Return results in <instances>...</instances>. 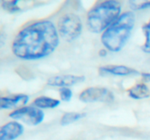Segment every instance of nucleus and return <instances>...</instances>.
Instances as JSON below:
<instances>
[{"label": "nucleus", "mask_w": 150, "mask_h": 140, "mask_svg": "<svg viewBox=\"0 0 150 140\" xmlns=\"http://www.w3.org/2000/svg\"><path fill=\"white\" fill-rule=\"evenodd\" d=\"M79 100L85 103H111L114 101L113 93L102 87H91L84 89L79 96Z\"/></svg>", "instance_id": "obj_6"}, {"label": "nucleus", "mask_w": 150, "mask_h": 140, "mask_svg": "<svg viewBox=\"0 0 150 140\" xmlns=\"http://www.w3.org/2000/svg\"><path fill=\"white\" fill-rule=\"evenodd\" d=\"M56 28L61 38L68 42H72L81 35L83 22L79 15L74 12H67L59 18Z\"/></svg>", "instance_id": "obj_4"}, {"label": "nucleus", "mask_w": 150, "mask_h": 140, "mask_svg": "<svg viewBox=\"0 0 150 140\" xmlns=\"http://www.w3.org/2000/svg\"><path fill=\"white\" fill-rule=\"evenodd\" d=\"M24 126L18 121H11L0 129V140H15L24 133Z\"/></svg>", "instance_id": "obj_8"}, {"label": "nucleus", "mask_w": 150, "mask_h": 140, "mask_svg": "<svg viewBox=\"0 0 150 140\" xmlns=\"http://www.w3.org/2000/svg\"><path fill=\"white\" fill-rule=\"evenodd\" d=\"M135 24V16L132 11L123 12L117 20L107 28L101 36V42L105 49L117 53L127 43Z\"/></svg>", "instance_id": "obj_2"}, {"label": "nucleus", "mask_w": 150, "mask_h": 140, "mask_svg": "<svg viewBox=\"0 0 150 140\" xmlns=\"http://www.w3.org/2000/svg\"><path fill=\"white\" fill-rule=\"evenodd\" d=\"M85 81V77L82 75H63L50 78L47 81V85L56 88H70Z\"/></svg>", "instance_id": "obj_7"}, {"label": "nucleus", "mask_w": 150, "mask_h": 140, "mask_svg": "<svg viewBox=\"0 0 150 140\" xmlns=\"http://www.w3.org/2000/svg\"><path fill=\"white\" fill-rule=\"evenodd\" d=\"M20 4H22L21 1L18 0H12V1H4L2 3V7L4 10L10 13H15L18 11H20L22 10V7H20Z\"/></svg>", "instance_id": "obj_14"}, {"label": "nucleus", "mask_w": 150, "mask_h": 140, "mask_svg": "<svg viewBox=\"0 0 150 140\" xmlns=\"http://www.w3.org/2000/svg\"><path fill=\"white\" fill-rule=\"evenodd\" d=\"M10 117L14 121H20L25 123V125L36 126L43 122L45 114L42 110L31 105L14 110L12 112H11Z\"/></svg>", "instance_id": "obj_5"}, {"label": "nucleus", "mask_w": 150, "mask_h": 140, "mask_svg": "<svg viewBox=\"0 0 150 140\" xmlns=\"http://www.w3.org/2000/svg\"><path fill=\"white\" fill-rule=\"evenodd\" d=\"M60 35L50 20H39L24 27L16 35L11 49L13 54L24 61H35L49 56L57 48Z\"/></svg>", "instance_id": "obj_1"}, {"label": "nucleus", "mask_w": 150, "mask_h": 140, "mask_svg": "<svg viewBox=\"0 0 150 140\" xmlns=\"http://www.w3.org/2000/svg\"><path fill=\"white\" fill-rule=\"evenodd\" d=\"M99 71L105 75H113V76H132L139 75L140 73L132 68L121 65H107L101 67Z\"/></svg>", "instance_id": "obj_9"}, {"label": "nucleus", "mask_w": 150, "mask_h": 140, "mask_svg": "<svg viewBox=\"0 0 150 140\" xmlns=\"http://www.w3.org/2000/svg\"><path fill=\"white\" fill-rule=\"evenodd\" d=\"M121 3L116 0L99 2L87 15V26L91 32L103 33L121 15Z\"/></svg>", "instance_id": "obj_3"}, {"label": "nucleus", "mask_w": 150, "mask_h": 140, "mask_svg": "<svg viewBox=\"0 0 150 140\" xmlns=\"http://www.w3.org/2000/svg\"><path fill=\"white\" fill-rule=\"evenodd\" d=\"M130 7L134 10V11H142V10H146L150 8V0H146V1H130L129 2Z\"/></svg>", "instance_id": "obj_16"}, {"label": "nucleus", "mask_w": 150, "mask_h": 140, "mask_svg": "<svg viewBox=\"0 0 150 140\" xmlns=\"http://www.w3.org/2000/svg\"><path fill=\"white\" fill-rule=\"evenodd\" d=\"M128 96L134 100L146 99L150 96V89L147 84L138 83L128 90Z\"/></svg>", "instance_id": "obj_11"}, {"label": "nucleus", "mask_w": 150, "mask_h": 140, "mask_svg": "<svg viewBox=\"0 0 150 140\" xmlns=\"http://www.w3.org/2000/svg\"><path fill=\"white\" fill-rule=\"evenodd\" d=\"M60 97L63 102H69L72 98L73 93L69 88H62L59 89Z\"/></svg>", "instance_id": "obj_17"}, {"label": "nucleus", "mask_w": 150, "mask_h": 140, "mask_svg": "<svg viewBox=\"0 0 150 140\" xmlns=\"http://www.w3.org/2000/svg\"><path fill=\"white\" fill-rule=\"evenodd\" d=\"M86 115L81 112H68L64 114L61 119V125L62 126H67L73 123H76L82 118H83Z\"/></svg>", "instance_id": "obj_13"}, {"label": "nucleus", "mask_w": 150, "mask_h": 140, "mask_svg": "<svg viewBox=\"0 0 150 140\" xmlns=\"http://www.w3.org/2000/svg\"><path fill=\"white\" fill-rule=\"evenodd\" d=\"M141 76H142V79L144 83L150 82V73H148V72L141 73Z\"/></svg>", "instance_id": "obj_18"}, {"label": "nucleus", "mask_w": 150, "mask_h": 140, "mask_svg": "<svg viewBox=\"0 0 150 140\" xmlns=\"http://www.w3.org/2000/svg\"><path fill=\"white\" fill-rule=\"evenodd\" d=\"M60 103L61 102L58 99H54L47 96H40L33 101V105L42 110V109H54L58 107Z\"/></svg>", "instance_id": "obj_12"}, {"label": "nucleus", "mask_w": 150, "mask_h": 140, "mask_svg": "<svg viewBox=\"0 0 150 140\" xmlns=\"http://www.w3.org/2000/svg\"><path fill=\"white\" fill-rule=\"evenodd\" d=\"M29 101V96L24 94L15 95L12 96H6L0 98V108L1 110H11L19 109L24 107Z\"/></svg>", "instance_id": "obj_10"}, {"label": "nucleus", "mask_w": 150, "mask_h": 140, "mask_svg": "<svg viewBox=\"0 0 150 140\" xmlns=\"http://www.w3.org/2000/svg\"><path fill=\"white\" fill-rule=\"evenodd\" d=\"M107 53H108V50L105 49V48H103V49H100L99 52H98V55L102 58L104 57H106L107 56Z\"/></svg>", "instance_id": "obj_19"}, {"label": "nucleus", "mask_w": 150, "mask_h": 140, "mask_svg": "<svg viewBox=\"0 0 150 140\" xmlns=\"http://www.w3.org/2000/svg\"><path fill=\"white\" fill-rule=\"evenodd\" d=\"M143 32L145 36V43L142 46V50L150 54V20L143 26Z\"/></svg>", "instance_id": "obj_15"}]
</instances>
